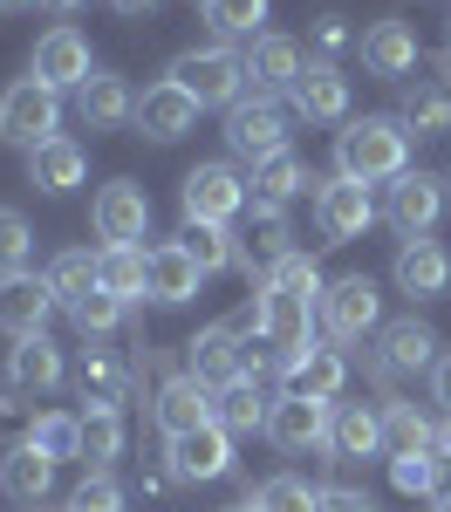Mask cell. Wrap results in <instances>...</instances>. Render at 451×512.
<instances>
[{"label": "cell", "mask_w": 451, "mask_h": 512, "mask_svg": "<svg viewBox=\"0 0 451 512\" xmlns=\"http://www.w3.org/2000/svg\"><path fill=\"white\" fill-rule=\"evenodd\" d=\"M410 171V130L404 117H356L335 130V178L356 185H390Z\"/></svg>", "instance_id": "6da1fadb"}, {"label": "cell", "mask_w": 451, "mask_h": 512, "mask_svg": "<svg viewBox=\"0 0 451 512\" xmlns=\"http://www.w3.org/2000/svg\"><path fill=\"white\" fill-rule=\"evenodd\" d=\"M171 82H178L199 110H212V103L233 110L246 96V55H233L226 41H219V48H185V55L171 62Z\"/></svg>", "instance_id": "7a4b0ae2"}, {"label": "cell", "mask_w": 451, "mask_h": 512, "mask_svg": "<svg viewBox=\"0 0 451 512\" xmlns=\"http://www.w3.org/2000/svg\"><path fill=\"white\" fill-rule=\"evenodd\" d=\"M0 137L14 144V151H35L48 137H62V96L48 89V82L21 76L7 96H0Z\"/></svg>", "instance_id": "3957f363"}, {"label": "cell", "mask_w": 451, "mask_h": 512, "mask_svg": "<svg viewBox=\"0 0 451 512\" xmlns=\"http://www.w3.org/2000/svg\"><path fill=\"white\" fill-rule=\"evenodd\" d=\"M328 424H335V403H315V396L281 390L267 403V437L287 458H328Z\"/></svg>", "instance_id": "277c9868"}, {"label": "cell", "mask_w": 451, "mask_h": 512, "mask_svg": "<svg viewBox=\"0 0 451 512\" xmlns=\"http://www.w3.org/2000/svg\"><path fill=\"white\" fill-rule=\"evenodd\" d=\"M246 178L233 171V164H192L185 171V185H178V205H185V219H212V226H233L246 212Z\"/></svg>", "instance_id": "5b68a950"}, {"label": "cell", "mask_w": 451, "mask_h": 512, "mask_svg": "<svg viewBox=\"0 0 451 512\" xmlns=\"http://www.w3.org/2000/svg\"><path fill=\"white\" fill-rule=\"evenodd\" d=\"M226 472H233V437L219 431V424L164 437V478H178V485H212V478H226Z\"/></svg>", "instance_id": "8992f818"}, {"label": "cell", "mask_w": 451, "mask_h": 512, "mask_svg": "<svg viewBox=\"0 0 451 512\" xmlns=\"http://www.w3.org/2000/svg\"><path fill=\"white\" fill-rule=\"evenodd\" d=\"M226 151L246 158V164L287 151V110L274 103V96H240V103L226 110Z\"/></svg>", "instance_id": "52a82bcc"}, {"label": "cell", "mask_w": 451, "mask_h": 512, "mask_svg": "<svg viewBox=\"0 0 451 512\" xmlns=\"http://www.w3.org/2000/svg\"><path fill=\"white\" fill-rule=\"evenodd\" d=\"M322 335L328 342H363L369 328L383 321V294H376V280L363 274H349V280H328V294H322Z\"/></svg>", "instance_id": "ba28073f"}, {"label": "cell", "mask_w": 451, "mask_h": 512, "mask_svg": "<svg viewBox=\"0 0 451 512\" xmlns=\"http://www.w3.org/2000/svg\"><path fill=\"white\" fill-rule=\"evenodd\" d=\"M438 212H445V178H431V171H404V178H390L383 219H390V233H397V239H431Z\"/></svg>", "instance_id": "9c48e42d"}, {"label": "cell", "mask_w": 451, "mask_h": 512, "mask_svg": "<svg viewBox=\"0 0 451 512\" xmlns=\"http://www.w3.org/2000/svg\"><path fill=\"white\" fill-rule=\"evenodd\" d=\"M315 226H322L328 246L363 239L369 226H376V198H369V185H356V178H328V185H315Z\"/></svg>", "instance_id": "30bf717a"}, {"label": "cell", "mask_w": 451, "mask_h": 512, "mask_svg": "<svg viewBox=\"0 0 451 512\" xmlns=\"http://www.w3.org/2000/svg\"><path fill=\"white\" fill-rule=\"evenodd\" d=\"M89 219H96V239H103V246H137V239L151 233V192H144L137 178H117V185L96 192Z\"/></svg>", "instance_id": "8fae6325"}, {"label": "cell", "mask_w": 451, "mask_h": 512, "mask_svg": "<svg viewBox=\"0 0 451 512\" xmlns=\"http://www.w3.org/2000/svg\"><path fill=\"white\" fill-rule=\"evenodd\" d=\"M28 76L48 82V89L62 96V89H82V82L96 76V55H89V41H82L76 28L62 21V28H48V35L35 41V62H28Z\"/></svg>", "instance_id": "7c38bea8"}, {"label": "cell", "mask_w": 451, "mask_h": 512, "mask_svg": "<svg viewBox=\"0 0 451 512\" xmlns=\"http://www.w3.org/2000/svg\"><path fill=\"white\" fill-rule=\"evenodd\" d=\"M55 308H62V301H55L48 274H7L0 280V328H7L14 342L48 335V315H55Z\"/></svg>", "instance_id": "4fadbf2b"}, {"label": "cell", "mask_w": 451, "mask_h": 512, "mask_svg": "<svg viewBox=\"0 0 451 512\" xmlns=\"http://www.w3.org/2000/svg\"><path fill=\"white\" fill-rule=\"evenodd\" d=\"M253 301H260V335L281 349V362L315 349V308H308V301H294V294H281V287H260Z\"/></svg>", "instance_id": "5bb4252c"}, {"label": "cell", "mask_w": 451, "mask_h": 512, "mask_svg": "<svg viewBox=\"0 0 451 512\" xmlns=\"http://www.w3.org/2000/svg\"><path fill=\"white\" fill-rule=\"evenodd\" d=\"M185 376H199L205 390L240 383V328L233 321H205L199 335L185 342Z\"/></svg>", "instance_id": "9a60e30c"}, {"label": "cell", "mask_w": 451, "mask_h": 512, "mask_svg": "<svg viewBox=\"0 0 451 512\" xmlns=\"http://www.w3.org/2000/svg\"><path fill=\"white\" fill-rule=\"evenodd\" d=\"M287 103H294V117H308V123H349V76L335 62H308L294 76V89H287Z\"/></svg>", "instance_id": "2e32d148"}, {"label": "cell", "mask_w": 451, "mask_h": 512, "mask_svg": "<svg viewBox=\"0 0 451 512\" xmlns=\"http://www.w3.org/2000/svg\"><path fill=\"white\" fill-rule=\"evenodd\" d=\"M383 383L390 376H410V369H438V335L424 328L417 315H404V321H390L383 328V342H376V362H369Z\"/></svg>", "instance_id": "e0dca14e"}, {"label": "cell", "mask_w": 451, "mask_h": 512, "mask_svg": "<svg viewBox=\"0 0 451 512\" xmlns=\"http://www.w3.org/2000/svg\"><path fill=\"white\" fill-rule=\"evenodd\" d=\"M130 123H137V130H144L151 144H178V137H185V130L199 123V103H192V96H185L178 82L164 76V82H151V89L137 96V117H130Z\"/></svg>", "instance_id": "ac0fdd59"}, {"label": "cell", "mask_w": 451, "mask_h": 512, "mask_svg": "<svg viewBox=\"0 0 451 512\" xmlns=\"http://www.w3.org/2000/svg\"><path fill=\"white\" fill-rule=\"evenodd\" d=\"M301 69H308V62H301V41L294 35H260L246 48V89H253V96H287Z\"/></svg>", "instance_id": "d6986e66"}, {"label": "cell", "mask_w": 451, "mask_h": 512, "mask_svg": "<svg viewBox=\"0 0 451 512\" xmlns=\"http://www.w3.org/2000/svg\"><path fill=\"white\" fill-rule=\"evenodd\" d=\"M383 451V410L369 403H335V424H328V465H363Z\"/></svg>", "instance_id": "ffe728a7"}, {"label": "cell", "mask_w": 451, "mask_h": 512, "mask_svg": "<svg viewBox=\"0 0 451 512\" xmlns=\"http://www.w3.org/2000/svg\"><path fill=\"white\" fill-rule=\"evenodd\" d=\"M397 287H404L410 301L445 294L451 287V253L438 246V239H404V246H397Z\"/></svg>", "instance_id": "44dd1931"}, {"label": "cell", "mask_w": 451, "mask_h": 512, "mask_svg": "<svg viewBox=\"0 0 451 512\" xmlns=\"http://www.w3.org/2000/svg\"><path fill=\"white\" fill-rule=\"evenodd\" d=\"M82 178H89V151L76 137H48V144L28 151V185L35 192H76Z\"/></svg>", "instance_id": "7402d4cb"}, {"label": "cell", "mask_w": 451, "mask_h": 512, "mask_svg": "<svg viewBox=\"0 0 451 512\" xmlns=\"http://www.w3.org/2000/svg\"><path fill=\"white\" fill-rule=\"evenodd\" d=\"M158 424H164V437H178V431H199V424H212V390H205L199 376H164L158 383Z\"/></svg>", "instance_id": "603a6c76"}, {"label": "cell", "mask_w": 451, "mask_h": 512, "mask_svg": "<svg viewBox=\"0 0 451 512\" xmlns=\"http://www.w3.org/2000/svg\"><path fill=\"white\" fill-rule=\"evenodd\" d=\"M287 390L294 396H315V403H335L342 396V383H349V362H342V349H328V342H315L308 355H294L281 369Z\"/></svg>", "instance_id": "cb8c5ba5"}, {"label": "cell", "mask_w": 451, "mask_h": 512, "mask_svg": "<svg viewBox=\"0 0 451 512\" xmlns=\"http://www.w3.org/2000/svg\"><path fill=\"white\" fill-rule=\"evenodd\" d=\"M76 117L89 123V130H123V123L137 117V96H130L123 76H103V69H96V76L76 89Z\"/></svg>", "instance_id": "d4e9b609"}, {"label": "cell", "mask_w": 451, "mask_h": 512, "mask_svg": "<svg viewBox=\"0 0 451 512\" xmlns=\"http://www.w3.org/2000/svg\"><path fill=\"white\" fill-rule=\"evenodd\" d=\"M315 178H308V164L294 158V151H274V158L253 164V178H246V192H253V205H274V212H287L294 198L308 192Z\"/></svg>", "instance_id": "484cf974"}, {"label": "cell", "mask_w": 451, "mask_h": 512, "mask_svg": "<svg viewBox=\"0 0 451 512\" xmlns=\"http://www.w3.org/2000/svg\"><path fill=\"white\" fill-rule=\"evenodd\" d=\"M363 69L383 76V82H404L417 69V35H410L404 21H376L363 35Z\"/></svg>", "instance_id": "4316f807"}, {"label": "cell", "mask_w": 451, "mask_h": 512, "mask_svg": "<svg viewBox=\"0 0 451 512\" xmlns=\"http://www.w3.org/2000/svg\"><path fill=\"white\" fill-rule=\"evenodd\" d=\"M48 485H55V458H48V451L14 444V451L0 458V492H7L14 506H41V499H48Z\"/></svg>", "instance_id": "83f0119b"}, {"label": "cell", "mask_w": 451, "mask_h": 512, "mask_svg": "<svg viewBox=\"0 0 451 512\" xmlns=\"http://www.w3.org/2000/svg\"><path fill=\"white\" fill-rule=\"evenodd\" d=\"M199 260L185 253V239H164V246H151V301H164V308H178V301H192L199 294Z\"/></svg>", "instance_id": "f1b7e54d"}, {"label": "cell", "mask_w": 451, "mask_h": 512, "mask_svg": "<svg viewBox=\"0 0 451 512\" xmlns=\"http://www.w3.org/2000/svg\"><path fill=\"white\" fill-rule=\"evenodd\" d=\"M267 403H274V396L260 390L253 376H240V383H226V390H212V424H219L226 437L267 431Z\"/></svg>", "instance_id": "f546056e"}, {"label": "cell", "mask_w": 451, "mask_h": 512, "mask_svg": "<svg viewBox=\"0 0 451 512\" xmlns=\"http://www.w3.org/2000/svg\"><path fill=\"white\" fill-rule=\"evenodd\" d=\"M7 383H14V390H55V383H62V349H55V342H48V335H28V342H14V349H7Z\"/></svg>", "instance_id": "4dcf8cb0"}, {"label": "cell", "mask_w": 451, "mask_h": 512, "mask_svg": "<svg viewBox=\"0 0 451 512\" xmlns=\"http://www.w3.org/2000/svg\"><path fill=\"white\" fill-rule=\"evenodd\" d=\"M383 451L390 458H417V451H438V424L417 410V403H383Z\"/></svg>", "instance_id": "1f68e13d"}, {"label": "cell", "mask_w": 451, "mask_h": 512, "mask_svg": "<svg viewBox=\"0 0 451 512\" xmlns=\"http://www.w3.org/2000/svg\"><path fill=\"white\" fill-rule=\"evenodd\" d=\"M96 280L117 301H137V294H151V253L144 246H103L96 253Z\"/></svg>", "instance_id": "d6a6232c"}, {"label": "cell", "mask_w": 451, "mask_h": 512, "mask_svg": "<svg viewBox=\"0 0 451 512\" xmlns=\"http://www.w3.org/2000/svg\"><path fill=\"white\" fill-rule=\"evenodd\" d=\"M397 117H404L410 137H445V130H451V89H445V82H410Z\"/></svg>", "instance_id": "836d02e7"}, {"label": "cell", "mask_w": 451, "mask_h": 512, "mask_svg": "<svg viewBox=\"0 0 451 512\" xmlns=\"http://www.w3.org/2000/svg\"><path fill=\"white\" fill-rule=\"evenodd\" d=\"M178 239H185V253L199 260V274H226V267L240 260V239H233V226H212V219H185V226H178Z\"/></svg>", "instance_id": "e575fe53"}, {"label": "cell", "mask_w": 451, "mask_h": 512, "mask_svg": "<svg viewBox=\"0 0 451 512\" xmlns=\"http://www.w3.org/2000/svg\"><path fill=\"white\" fill-rule=\"evenodd\" d=\"M21 444H35V451H48L55 465H62V458H82V417H62V410H41V417H28V431H21Z\"/></svg>", "instance_id": "d590c367"}, {"label": "cell", "mask_w": 451, "mask_h": 512, "mask_svg": "<svg viewBox=\"0 0 451 512\" xmlns=\"http://www.w3.org/2000/svg\"><path fill=\"white\" fill-rule=\"evenodd\" d=\"M267 287H281V294H294V301H308V308H322V294H328V280H322V267L294 246L287 260H274L267 267Z\"/></svg>", "instance_id": "8d00e7d4"}, {"label": "cell", "mask_w": 451, "mask_h": 512, "mask_svg": "<svg viewBox=\"0 0 451 512\" xmlns=\"http://www.w3.org/2000/svg\"><path fill=\"white\" fill-rule=\"evenodd\" d=\"M253 506L260 512H322V485H308V478H294V472H274V478H260Z\"/></svg>", "instance_id": "74e56055"}, {"label": "cell", "mask_w": 451, "mask_h": 512, "mask_svg": "<svg viewBox=\"0 0 451 512\" xmlns=\"http://www.w3.org/2000/svg\"><path fill=\"white\" fill-rule=\"evenodd\" d=\"M123 451V417L117 410H82V465L110 472V458Z\"/></svg>", "instance_id": "f35d334b"}, {"label": "cell", "mask_w": 451, "mask_h": 512, "mask_svg": "<svg viewBox=\"0 0 451 512\" xmlns=\"http://www.w3.org/2000/svg\"><path fill=\"white\" fill-rule=\"evenodd\" d=\"M48 287H55V301H62V308H76L82 294H96V287H103V280H96V253H55Z\"/></svg>", "instance_id": "ab89813d"}, {"label": "cell", "mask_w": 451, "mask_h": 512, "mask_svg": "<svg viewBox=\"0 0 451 512\" xmlns=\"http://www.w3.org/2000/svg\"><path fill=\"white\" fill-rule=\"evenodd\" d=\"M28 267H35V226H28L14 205H0V280L28 274Z\"/></svg>", "instance_id": "60d3db41"}, {"label": "cell", "mask_w": 451, "mask_h": 512, "mask_svg": "<svg viewBox=\"0 0 451 512\" xmlns=\"http://www.w3.org/2000/svg\"><path fill=\"white\" fill-rule=\"evenodd\" d=\"M438 478H445V458L438 451H417V458H390V485L404 499H438Z\"/></svg>", "instance_id": "b9f144b4"}, {"label": "cell", "mask_w": 451, "mask_h": 512, "mask_svg": "<svg viewBox=\"0 0 451 512\" xmlns=\"http://www.w3.org/2000/svg\"><path fill=\"white\" fill-rule=\"evenodd\" d=\"M246 239H253V253H260L267 267L294 253V226H287V212H274V205H253V226H246Z\"/></svg>", "instance_id": "7bdbcfd3"}, {"label": "cell", "mask_w": 451, "mask_h": 512, "mask_svg": "<svg viewBox=\"0 0 451 512\" xmlns=\"http://www.w3.org/2000/svg\"><path fill=\"white\" fill-rule=\"evenodd\" d=\"M205 21H212V28H219L226 41H240V35H253V41H260L267 0H205Z\"/></svg>", "instance_id": "ee69618b"}, {"label": "cell", "mask_w": 451, "mask_h": 512, "mask_svg": "<svg viewBox=\"0 0 451 512\" xmlns=\"http://www.w3.org/2000/svg\"><path fill=\"white\" fill-rule=\"evenodd\" d=\"M123 308H130V301H117L110 287H96V294H82L76 308H69V321H76L82 335H110V328L123 321Z\"/></svg>", "instance_id": "f6af8a7d"}, {"label": "cell", "mask_w": 451, "mask_h": 512, "mask_svg": "<svg viewBox=\"0 0 451 512\" xmlns=\"http://www.w3.org/2000/svg\"><path fill=\"white\" fill-rule=\"evenodd\" d=\"M62 512H123V485L110 472H89L76 492H69V506H62Z\"/></svg>", "instance_id": "bcb514c9"}, {"label": "cell", "mask_w": 451, "mask_h": 512, "mask_svg": "<svg viewBox=\"0 0 451 512\" xmlns=\"http://www.w3.org/2000/svg\"><path fill=\"white\" fill-rule=\"evenodd\" d=\"M322 512H376V506H369V492H356V485H322Z\"/></svg>", "instance_id": "7dc6e473"}, {"label": "cell", "mask_w": 451, "mask_h": 512, "mask_svg": "<svg viewBox=\"0 0 451 512\" xmlns=\"http://www.w3.org/2000/svg\"><path fill=\"white\" fill-rule=\"evenodd\" d=\"M431 390H438V403H445V417H451V355H438V369H431Z\"/></svg>", "instance_id": "c3c4849f"}, {"label": "cell", "mask_w": 451, "mask_h": 512, "mask_svg": "<svg viewBox=\"0 0 451 512\" xmlns=\"http://www.w3.org/2000/svg\"><path fill=\"white\" fill-rule=\"evenodd\" d=\"M315 41H322V48H342V41H349V28H342V21H335V14H328L322 28H315Z\"/></svg>", "instance_id": "681fc988"}, {"label": "cell", "mask_w": 451, "mask_h": 512, "mask_svg": "<svg viewBox=\"0 0 451 512\" xmlns=\"http://www.w3.org/2000/svg\"><path fill=\"white\" fill-rule=\"evenodd\" d=\"M110 7H117V14H151L158 0H110Z\"/></svg>", "instance_id": "f907efd6"}, {"label": "cell", "mask_w": 451, "mask_h": 512, "mask_svg": "<svg viewBox=\"0 0 451 512\" xmlns=\"http://www.w3.org/2000/svg\"><path fill=\"white\" fill-rule=\"evenodd\" d=\"M438 458H445V465H451V417H445V424H438Z\"/></svg>", "instance_id": "816d5d0a"}, {"label": "cell", "mask_w": 451, "mask_h": 512, "mask_svg": "<svg viewBox=\"0 0 451 512\" xmlns=\"http://www.w3.org/2000/svg\"><path fill=\"white\" fill-rule=\"evenodd\" d=\"M21 7H35V0H0V14H21Z\"/></svg>", "instance_id": "f5cc1de1"}, {"label": "cell", "mask_w": 451, "mask_h": 512, "mask_svg": "<svg viewBox=\"0 0 451 512\" xmlns=\"http://www.w3.org/2000/svg\"><path fill=\"white\" fill-rule=\"evenodd\" d=\"M48 7H55V14H76V7H82V0H48Z\"/></svg>", "instance_id": "db71d44e"}, {"label": "cell", "mask_w": 451, "mask_h": 512, "mask_svg": "<svg viewBox=\"0 0 451 512\" xmlns=\"http://www.w3.org/2000/svg\"><path fill=\"white\" fill-rule=\"evenodd\" d=\"M431 512H451V492H438V506H431Z\"/></svg>", "instance_id": "11a10c76"}, {"label": "cell", "mask_w": 451, "mask_h": 512, "mask_svg": "<svg viewBox=\"0 0 451 512\" xmlns=\"http://www.w3.org/2000/svg\"><path fill=\"white\" fill-rule=\"evenodd\" d=\"M226 512H260V506H253V499H240V506H226Z\"/></svg>", "instance_id": "9f6ffc18"}, {"label": "cell", "mask_w": 451, "mask_h": 512, "mask_svg": "<svg viewBox=\"0 0 451 512\" xmlns=\"http://www.w3.org/2000/svg\"><path fill=\"white\" fill-rule=\"evenodd\" d=\"M199 7H205V0H199Z\"/></svg>", "instance_id": "6f0895ef"}, {"label": "cell", "mask_w": 451, "mask_h": 512, "mask_svg": "<svg viewBox=\"0 0 451 512\" xmlns=\"http://www.w3.org/2000/svg\"><path fill=\"white\" fill-rule=\"evenodd\" d=\"M445 185H451V178H445Z\"/></svg>", "instance_id": "680465c9"}]
</instances>
